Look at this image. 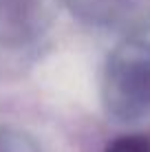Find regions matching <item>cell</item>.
I'll return each mask as SVG.
<instances>
[{"label": "cell", "instance_id": "6da1fadb", "mask_svg": "<svg viewBox=\"0 0 150 152\" xmlns=\"http://www.w3.org/2000/svg\"><path fill=\"white\" fill-rule=\"evenodd\" d=\"M102 106L115 124L150 121V40L126 38L108 55L102 73Z\"/></svg>", "mask_w": 150, "mask_h": 152}, {"label": "cell", "instance_id": "7a4b0ae2", "mask_svg": "<svg viewBox=\"0 0 150 152\" xmlns=\"http://www.w3.org/2000/svg\"><path fill=\"white\" fill-rule=\"evenodd\" d=\"M62 0H0V51L31 53L44 42Z\"/></svg>", "mask_w": 150, "mask_h": 152}, {"label": "cell", "instance_id": "3957f363", "mask_svg": "<svg viewBox=\"0 0 150 152\" xmlns=\"http://www.w3.org/2000/svg\"><path fill=\"white\" fill-rule=\"evenodd\" d=\"M84 24L121 35H139L150 29V0H62Z\"/></svg>", "mask_w": 150, "mask_h": 152}, {"label": "cell", "instance_id": "277c9868", "mask_svg": "<svg viewBox=\"0 0 150 152\" xmlns=\"http://www.w3.org/2000/svg\"><path fill=\"white\" fill-rule=\"evenodd\" d=\"M0 152H42V148L29 132L0 124Z\"/></svg>", "mask_w": 150, "mask_h": 152}, {"label": "cell", "instance_id": "5b68a950", "mask_svg": "<svg viewBox=\"0 0 150 152\" xmlns=\"http://www.w3.org/2000/svg\"><path fill=\"white\" fill-rule=\"evenodd\" d=\"M106 152H150V139L146 134H121L106 148Z\"/></svg>", "mask_w": 150, "mask_h": 152}]
</instances>
